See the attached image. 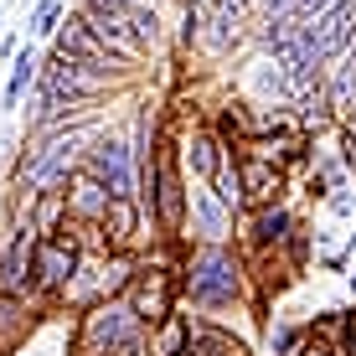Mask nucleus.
Here are the masks:
<instances>
[{
    "mask_svg": "<svg viewBox=\"0 0 356 356\" xmlns=\"http://www.w3.org/2000/svg\"><path fill=\"white\" fill-rule=\"evenodd\" d=\"M88 145H93V129L83 124V119L57 124L47 134H31L26 155H21V165H16V186L26 191V202H31V196H42V191H63L67 181L83 170Z\"/></svg>",
    "mask_w": 356,
    "mask_h": 356,
    "instance_id": "f257e3e1",
    "label": "nucleus"
},
{
    "mask_svg": "<svg viewBox=\"0 0 356 356\" xmlns=\"http://www.w3.org/2000/svg\"><path fill=\"white\" fill-rule=\"evenodd\" d=\"M181 294L202 310H227V305L243 300V264L222 243H202L191 253V264L181 268Z\"/></svg>",
    "mask_w": 356,
    "mask_h": 356,
    "instance_id": "f03ea898",
    "label": "nucleus"
},
{
    "mask_svg": "<svg viewBox=\"0 0 356 356\" xmlns=\"http://www.w3.org/2000/svg\"><path fill=\"white\" fill-rule=\"evenodd\" d=\"M129 336H140V315L129 310V300H98L93 310L83 315L78 356H104V351L124 346Z\"/></svg>",
    "mask_w": 356,
    "mask_h": 356,
    "instance_id": "7ed1b4c3",
    "label": "nucleus"
},
{
    "mask_svg": "<svg viewBox=\"0 0 356 356\" xmlns=\"http://www.w3.org/2000/svg\"><path fill=\"white\" fill-rule=\"evenodd\" d=\"M78 264H83V248L78 238L63 227L57 238H36V259H31V289L36 294H57L78 279Z\"/></svg>",
    "mask_w": 356,
    "mask_h": 356,
    "instance_id": "20e7f679",
    "label": "nucleus"
},
{
    "mask_svg": "<svg viewBox=\"0 0 356 356\" xmlns=\"http://www.w3.org/2000/svg\"><path fill=\"white\" fill-rule=\"evenodd\" d=\"M83 170H93L108 186V196H134V186H140V176H134V150L119 134H93L88 155H83Z\"/></svg>",
    "mask_w": 356,
    "mask_h": 356,
    "instance_id": "39448f33",
    "label": "nucleus"
},
{
    "mask_svg": "<svg viewBox=\"0 0 356 356\" xmlns=\"http://www.w3.org/2000/svg\"><path fill=\"white\" fill-rule=\"evenodd\" d=\"M150 222L161 232H181L186 227V181H181V161L170 155V145L155 150V207Z\"/></svg>",
    "mask_w": 356,
    "mask_h": 356,
    "instance_id": "423d86ee",
    "label": "nucleus"
},
{
    "mask_svg": "<svg viewBox=\"0 0 356 356\" xmlns=\"http://www.w3.org/2000/svg\"><path fill=\"white\" fill-rule=\"evenodd\" d=\"M181 268H145L140 284L129 294V310L140 315V325H165L176 315V289H181Z\"/></svg>",
    "mask_w": 356,
    "mask_h": 356,
    "instance_id": "0eeeda50",
    "label": "nucleus"
},
{
    "mask_svg": "<svg viewBox=\"0 0 356 356\" xmlns=\"http://www.w3.org/2000/svg\"><path fill=\"white\" fill-rule=\"evenodd\" d=\"M243 16L248 10L227 6V0H202V42L212 52H232L243 42Z\"/></svg>",
    "mask_w": 356,
    "mask_h": 356,
    "instance_id": "6e6552de",
    "label": "nucleus"
},
{
    "mask_svg": "<svg viewBox=\"0 0 356 356\" xmlns=\"http://www.w3.org/2000/svg\"><path fill=\"white\" fill-rule=\"evenodd\" d=\"M186 212H191V232H202L207 243H222L227 232H232V212L217 202V191L207 186V181L186 196Z\"/></svg>",
    "mask_w": 356,
    "mask_h": 356,
    "instance_id": "1a4fd4ad",
    "label": "nucleus"
},
{
    "mask_svg": "<svg viewBox=\"0 0 356 356\" xmlns=\"http://www.w3.org/2000/svg\"><path fill=\"white\" fill-rule=\"evenodd\" d=\"M238 170H243V196L253 207H274L279 191H284V170L264 155H238Z\"/></svg>",
    "mask_w": 356,
    "mask_h": 356,
    "instance_id": "9d476101",
    "label": "nucleus"
},
{
    "mask_svg": "<svg viewBox=\"0 0 356 356\" xmlns=\"http://www.w3.org/2000/svg\"><path fill=\"white\" fill-rule=\"evenodd\" d=\"M140 202L134 196H114L108 202V212H104V248H114V253H129L134 248V238H140Z\"/></svg>",
    "mask_w": 356,
    "mask_h": 356,
    "instance_id": "9b49d317",
    "label": "nucleus"
},
{
    "mask_svg": "<svg viewBox=\"0 0 356 356\" xmlns=\"http://www.w3.org/2000/svg\"><path fill=\"white\" fill-rule=\"evenodd\" d=\"M108 186L93 176V170H78L72 176V186H67V212L78 217V222H104V212H108Z\"/></svg>",
    "mask_w": 356,
    "mask_h": 356,
    "instance_id": "f8f14e48",
    "label": "nucleus"
},
{
    "mask_svg": "<svg viewBox=\"0 0 356 356\" xmlns=\"http://www.w3.org/2000/svg\"><path fill=\"white\" fill-rule=\"evenodd\" d=\"M227 155H232V145L222 140V134H212V129H191V140H186V165H191V176H196V181H212L217 170H222Z\"/></svg>",
    "mask_w": 356,
    "mask_h": 356,
    "instance_id": "ddd939ff",
    "label": "nucleus"
},
{
    "mask_svg": "<svg viewBox=\"0 0 356 356\" xmlns=\"http://www.w3.org/2000/svg\"><path fill=\"white\" fill-rule=\"evenodd\" d=\"M63 217H67V191H42L26 202V222L36 227V238H57L67 227Z\"/></svg>",
    "mask_w": 356,
    "mask_h": 356,
    "instance_id": "4468645a",
    "label": "nucleus"
},
{
    "mask_svg": "<svg viewBox=\"0 0 356 356\" xmlns=\"http://www.w3.org/2000/svg\"><path fill=\"white\" fill-rule=\"evenodd\" d=\"M186 356H248L238 336H227V330L207 325V321H191V341H186Z\"/></svg>",
    "mask_w": 356,
    "mask_h": 356,
    "instance_id": "2eb2a0df",
    "label": "nucleus"
},
{
    "mask_svg": "<svg viewBox=\"0 0 356 356\" xmlns=\"http://www.w3.org/2000/svg\"><path fill=\"white\" fill-rule=\"evenodd\" d=\"M243 232H248L253 248H274V243L289 238V212H284V207H259V212L248 217V227H243Z\"/></svg>",
    "mask_w": 356,
    "mask_h": 356,
    "instance_id": "dca6fc26",
    "label": "nucleus"
},
{
    "mask_svg": "<svg viewBox=\"0 0 356 356\" xmlns=\"http://www.w3.org/2000/svg\"><path fill=\"white\" fill-rule=\"evenodd\" d=\"M207 186L217 191V202H222L227 212H243V207H248V196H243V170H238V150H232L227 161H222V170H217Z\"/></svg>",
    "mask_w": 356,
    "mask_h": 356,
    "instance_id": "f3484780",
    "label": "nucleus"
},
{
    "mask_svg": "<svg viewBox=\"0 0 356 356\" xmlns=\"http://www.w3.org/2000/svg\"><path fill=\"white\" fill-rule=\"evenodd\" d=\"M36 72H42V63H36L31 47H26V52H16V63H10V78H6V98H0V104L16 108V104H21V93L36 88Z\"/></svg>",
    "mask_w": 356,
    "mask_h": 356,
    "instance_id": "a211bd4d",
    "label": "nucleus"
},
{
    "mask_svg": "<svg viewBox=\"0 0 356 356\" xmlns=\"http://www.w3.org/2000/svg\"><path fill=\"white\" fill-rule=\"evenodd\" d=\"M186 341H191V315H170L161 325V356H186Z\"/></svg>",
    "mask_w": 356,
    "mask_h": 356,
    "instance_id": "6ab92c4d",
    "label": "nucleus"
},
{
    "mask_svg": "<svg viewBox=\"0 0 356 356\" xmlns=\"http://www.w3.org/2000/svg\"><path fill=\"white\" fill-rule=\"evenodd\" d=\"M26 26L36 36H57V26H63V0H36V10H31Z\"/></svg>",
    "mask_w": 356,
    "mask_h": 356,
    "instance_id": "aec40b11",
    "label": "nucleus"
},
{
    "mask_svg": "<svg viewBox=\"0 0 356 356\" xmlns=\"http://www.w3.org/2000/svg\"><path fill=\"white\" fill-rule=\"evenodd\" d=\"M253 6H259L268 21H294V6H300V0H253Z\"/></svg>",
    "mask_w": 356,
    "mask_h": 356,
    "instance_id": "412c9836",
    "label": "nucleus"
},
{
    "mask_svg": "<svg viewBox=\"0 0 356 356\" xmlns=\"http://www.w3.org/2000/svg\"><path fill=\"white\" fill-rule=\"evenodd\" d=\"M300 356H336L330 346H300Z\"/></svg>",
    "mask_w": 356,
    "mask_h": 356,
    "instance_id": "4be33fe9",
    "label": "nucleus"
},
{
    "mask_svg": "<svg viewBox=\"0 0 356 356\" xmlns=\"http://www.w3.org/2000/svg\"><path fill=\"white\" fill-rule=\"evenodd\" d=\"M124 6H155V0H124Z\"/></svg>",
    "mask_w": 356,
    "mask_h": 356,
    "instance_id": "5701e85b",
    "label": "nucleus"
},
{
    "mask_svg": "<svg viewBox=\"0 0 356 356\" xmlns=\"http://www.w3.org/2000/svg\"><path fill=\"white\" fill-rule=\"evenodd\" d=\"M351 336H356V315H351Z\"/></svg>",
    "mask_w": 356,
    "mask_h": 356,
    "instance_id": "b1692460",
    "label": "nucleus"
}]
</instances>
